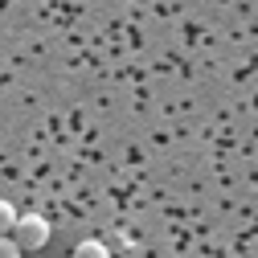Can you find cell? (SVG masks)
Instances as JSON below:
<instances>
[{
  "label": "cell",
  "mask_w": 258,
  "mask_h": 258,
  "mask_svg": "<svg viewBox=\"0 0 258 258\" xmlns=\"http://www.w3.org/2000/svg\"><path fill=\"white\" fill-rule=\"evenodd\" d=\"M13 238L21 242V250H41V246L49 242V221H45L41 213H25V217H17V225H13Z\"/></svg>",
  "instance_id": "obj_1"
},
{
  "label": "cell",
  "mask_w": 258,
  "mask_h": 258,
  "mask_svg": "<svg viewBox=\"0 0 258 258\" xmlns=\"http://www.w3.org/2000/svg\"><path fill=\"white\" fill-rule=\"evenodd\" d=\"M13 225H17V209L9 201H0V234H13Z\"/></svg>",
  "instance_id": "obj_3"
},
{
  "label": "cell",
  "mask_w": 258,
  "mask_h": 258,
  "mask_svg": "<svg viewBox=\"0 0 258 258\" xmlns=\"http://www.w3.org/2000/svg\"><path fill=\"white\" fill-rule=\"evenodd\" d=\"M74 258H111V254H107V246H103V242L86 238V242H78V246H74Z\"/></svg>",
  "instance_id": "obj_2"
},
{
  "label": "cell",
  "mask_w": 258,
  "mask_h": 258,
  "mask_svg": "<svg viewBox=\"0 0 258 258\" xmlns=\"http://www.w3.org/2000/svg\"><path fill=\"white\" fill-rule=\"evenodd\" d=\"M0 258H21V242L9 238V234H0Z\"/></svg>",
  "instance_id": "obj_4"
}]
</instances>
